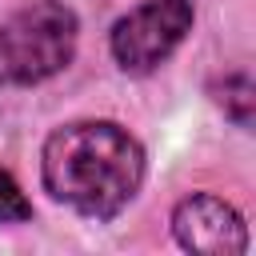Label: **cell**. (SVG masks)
<instances>
[{"mask_svg": "<svg viewBox=\"0 0 256 256\" xmlns=\"http://www.w3.org/2000/svg\"><path fill=\"white\" fill-rule=\"evenodd\" d=\"M32 220V200L16 184L8 168H0V224H28Z\"/></svg>", "mask_w": 256, "mask_h": 256, "instance_id": "6", "label": "cell"}, {"mask_svg": "<svg viewBox=\"0 0 256 256\" xmlns=\"http://www.w3.org/2000/svg\"><path fill=\"white\" fill-rule=\"evenodd\" d=\"M192 24H196L192 0H144L112 24L108 52L124 72L148 76L184 44Z\"/></svg>", "mask_w": 256, "mask_h": 256, "instance_id": "3", "label": "cell"}, {"mask_svg": "<svg viewBox=\"0 0 256 256\" xmlns=\"http://www.w3.org/2000/svg\"><path fill=\"white\" fill-rule=\"evenodd\" d=\"M216 100H220L224 116H232L240 128L252 124V104H256V96H252V76H248V72H228V76H224V96H216Z\"/></svg>", "mask_w": 256, "mask_h": 256, "instance_id": "5", "label": "cell"}, {"mask_svg": "<svg viewBox=\"0 0 256 256\" xmlns=\"http://www.w3.org/2000/svg\"><path fill=\"white\" fill-rule=\"evenodd\" d=\"M80 20L64 0H32L0 24V76L8 84H44L76 56Z\"/></svg>", "mask_w": 256, "mask_h": 256, "instance_id": "2", "label": "cell"}, {"mask_svg": "<svg viewBox=\"0 0 256 256\" xmlns=\"http://www.w3.org/2000/svg\"><path fill=\"white\" fill-rule=\"evenodd\" d=\"M172 236L184 252L208 256H240L248 252L244 216L216 192H192L172 208Z\"/></svg>", "mask_w": 256, "mask_h": 256, "instance_id": "4", "label": "cell"}, {"mask_svg": "<svg viewBox=\"0 0 256 256\" xmlns=\"http://www.w3.org/2000/svg\"><path fill=\"white\" fill-rule=\"evenodd\" d=\"M144 172V144L116 120L60 124L40 148L44 192L88 220L120 216L136 200Z\"/></svg>", "mask_w": 256, "mask_h": 256, "instance_id": "1", "label": "cell"}]
</instances>
